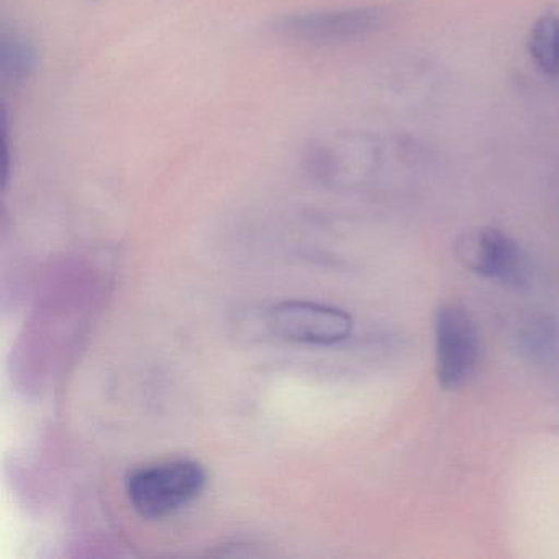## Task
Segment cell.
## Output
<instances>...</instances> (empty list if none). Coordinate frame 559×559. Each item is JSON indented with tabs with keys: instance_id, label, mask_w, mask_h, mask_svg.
Returning <instances> with one entry per match:
<instances>
[{
	"instance_id": "6da1fadb",
	"label": "cell",
	"mask_w": 559,
	"mask_h": 559,
	"mask_svg": "<svg viewBox=\"0 0 559 559\" xmlns=\"http://www.w3.org/2000/svg\"><path fill=\"white\" fill-rule=\"evenodd\" d=\"M205 486L204 466L185 457L145 464L127 477L130 503L146 520H162L181 512L202 496Z\"/></svg>"
},
{
	"instance_id": "7a4b0ae2",
	"label": "cell",
	"mask_w": 559,
	"mask_h": 559,
	"mask_svg": "<svg viewBox=\"0 0 559 559\" xmlns=\"http://www.w3.org/2000/svg\"><path fill=\"white\" fill-rule=\"evenodd\" d=\"M388 12L382 8L333 9L296 12L271 22L270 31L281 40L307 47L348 44L374 34L384 25Z\"/></svg>"
},
{
	"instance_id": "3957f363",
	"label": "cell",
	"mask_w": 559,
	"mask_h": 559,
	"mask_svg": "<svg viewBox=\"0 0 559 559\" xmlns=\"http://www.w3.org/2000/svg\"><path fill=\"white\" fill-rule=\"evenodd\" d=\"M435 358L441 388H461L474 374L479 361V336L469 312L448 302L435 313Z\"/></svg>"
},
{
	"instance_id": "277c9868",
	"label": "cell",
	"mask_w": 559,
	"mask_h": 559,
	"mask_svg": "<svg viewBox=\"0 0 559 559\" xmlns=\"http://www.w3.org/2000/svg\"><path fill=\"white\" fill-rule=\"evenodd\" d=\"M456 254L474 273L507 286H528L533 277L528 254L513 238L497 228H474L461 235Z\"/></svg>"
},
{
	"instance_id": "5b68a950",
	"label": "cell",
	"mask_w": 559,
	"mask_h": 559,
	"mask_svg": "<svg viewBox=\"0 0 559 559\" xmlns=\"http://www.w3.org/2000/svg\"><path fill=\"white\" fill-rule=\"evenodd\" d=\"M266 325L273 335L299 345H338L353 332V319L348 312L310 300L276 304L267 310Z\"/></svg>"
},
{
	"instance_id": "8992f818",
	"label": "cell",
	"mask_w": 559,
	"mask_h": 559,
	"mask_svg": "<svg viewBox=\"0 0 559 559\" xmlns=\"http://www.w3.org/2000/svg\"><path fill=\"white\" fill-rule=\"evenodd\" d=\"M40 63L37 45L21 32H4L0 41V80L5 87L27 83Z\"/></svg>"
},
{
	"instance_id": "52a82bcc",
	"label": "cell",
	"mask_w": 559,
	"mask_h": 559,
	"mask_svg": "<svg viewBox=\"0 0 559 559\" xmlns=\"http://www.w3.org/2000/svg\"><path fill=\"white\" fill-rule=\"evenodd\" d=\"M528 51L539 70L546 74L559 73V19L543 15L533 25Z\"/></svg>"
}]
</instances>
